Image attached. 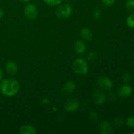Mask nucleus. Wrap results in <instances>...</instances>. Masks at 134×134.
<instances>
[{
    "label": "nucleus",
    "instance_id": "nucleus-1",
    "mask_svg": "<svg viewBox=\"0 0 134 134\" xmlns=\"http://www.w3.org/2000/svg\"><path fill=\"white\" fill-rule=\"evenodd\" d=\"M20 90V83L14 79H5L0 83V90L4 96H14Z\"/></svg>",
    "mask_w": 134,
    "mask_h": 134
},
{
    "label": "nucleus",
    "instance_id": "nucleus-2",
    "mask_svg": "<svg viewBox=\"0 0 134 134\" xmlns=\"http://www.w3.org/2000/svg\"><path fill=\"white\" fill-rule=\"evenodd\" d=\"M72 70L75 74L84 75L88 72V64L86 60L79 58L74 60L72 65Z\"/></svg>",
    "mask_w": 134,
    "mask_h": 134
},
{
    "label": "nucleus",
    "instance_id": "nucleus-3",
    "mask_svg": "<svg viewBox=\"0 0 134 134\" xmlns=\"http://www.w3.org/2000/svg\"><path fill=\"white\" fill-rule=\"evenodd\" d=\"M73 12L72 7L68 3H63L58 5L56 10V16L60 19H65L70 16Z\"/></svg>",
    "mask_w": 134,
    "mask_h": 134
},
{
    "label": "nucleus",
    "instance_id": "nucleus-4",
    "mask_svg": "<svg viewBox=\"0 0 134 134\" xmlns=\"http://www.w3.org/2000/svg\"><path fill=\"white\" fill-rule=\"evenodd\" d=\"M25 16L30 20H34L37 16V9L36 6L32 3H27L24 9Z\"/></svg>",
    "mask_w": 134,
    "mask_h": 134
},
{
    "label": "nucleus",
    "instance_id": "nucleus-5",
    "mask_svg": "<svg viewBox=\"0 0 134 134\" xmlns=\"http://www.w3.org/2000/svg\"><path fill=\"white\" fill-rule=\"evenodd\" d=\"M97 84L101 89L104 90H109L113 86L112 80L107 77H100L98 79Z\"/></svg>",
    "mask_w": 134,
    "mask_h": 134
},
{
    "label": "nucleus",
    "instance_id": "nucleus-6",
    "mask_svg": "<svg viewBox=\"0 0 134 134\" xmlns=\"http://www.w3.org/2000/svg\"><path fill=\"white\" fill-rule=\"evenodd\" d=\"M79 107V101L75 98L67 99L64 105V109L68 112H74Z\"/></svg>",
    "mask_w": 134,
    "mask_h": 134
},
{
    "label": "nucleus",
    "instance_id": "nucleus-7",
    "mask_svg": "<svg viewBox=\"0 0 134 134\" xmlns=\"http://www.w3.org/2000/svg\"><path fill=\"white\" fill-rule=\"evenodd\" d=\"M93 101L96 105H103L106 101L105 94L100 90H96L93 94Z\"/></svg>",
    "mask_w": 134,
    "mask_h": 134
},
{
    "label": "nucleus",
    "instance_id": "nucleus-8",
    "mask_svg": "<svg viewBox=\"0 0 134 134\" xmlns=\"http://www.w3.org/2000/svg\"><path fill=\"white\" fill-rule=\"evenodd\" d=\"M132 89L130 85L124 84L119 88L118 90V95L120 98H128L132 95Z\"/></svg>",
    "mask_w": 134,
    "mask_h": 134
},
{
    "label": "nucleus",
    "instance_id": "nucleus-9",
    "mask_svg": "<svg viewBox=\"0 0 134 134\" xmlns=\"http://www.w3.org/2000/svg\"><path fill=\"white\" fill-rule=\"evenodd\" d=\"M76 89V85L73 81H68L64 84L62 88V93L65 96L73 94Z\"/></svg>",
    "mask_w": 134,
    "mask_h": 134
},
{
    "label": "nucleus",
    "instance_id": "nucleus-10",
    "mask_svg": "<svg viewBox=\"0 0 134 134\" xmlns=\"http://www.w3.org/2000/svg\"><path fill=\"white\" fill-rule=\"evenodd\" d=\"M75 52L78 55H83L86 52V45L83 41L78 39L74 43Z\"/></svg>",
    "mask_w": 134,
    "mask_h": 134
},
{
    "label": "nucleus",
    "instance_id": "nucleus-11",
    "mask_svg": "<svg viewBox=\"0 0 134 134\" xmlns=\"http://www.w3.org/2000/svg\"><path fill=\"white\" fill-rule=\"evenodd\" d=\"M99 132L102 134H113L114 130L110 122L107 121L102 122L99 126Z\"/></svg>",
    "mask_w": 134,
    "mask_h": 134
},
{
    "label": "nucleus",
    "instance_id": "nucleus-12",
    "mask_svg": "<svg viewBox=\"0 0 134 134\" xmlns=\"http://www.w3.org/2000/svg\"><path fill=\"white\" fill-rule=\"evenodd\" d=\"M5 69L7 73H9L10 75H14L17 73L18 69V65L16 64L14 62L10 60L7 62L6 65H5Z\"/></svg>",
    "mask_w": 134,
    "mask_h": 134
},
{
    "label": "nucleus",
    "instance_id": "nucleus-13",
    "mask_svg": "<svg viewBox=\"0 0 134 134\" xmlns=\"http://www.w3.org/2000/svg\"><path fill=\"white\" fill-rule=\"evenodd\" d=\"M80 35L84 40L86 41H90L93 38L92 32L88 27H83L81 29L80 31Z\"/></svg>",
    "mask_w": 134,
    "mask_h": 134
},
{
    "label": "nucleus",
    "instance_id": "nucleus-14",
    "mask_svg": "<svg viewBox=\"0 0 134 134\" xmlns=\"http://www.w3.org/2000/svg\"><path fill=\"white\" fill-rule=\"evenodd\" d=\"M20 133L21 134H35L36 130L31 125H23L20 128Z\"/></svg>",
    "mask_w": 134,
    "mask_h": 134
},
{
    "label": "nucleus",
    "instance_id": "nucleus-15",
    "mask_svg": "<svg viewBox=\"0 0 134 134\" xmlns=\"http://www.w3.org/2000/svg\"><path fill=\"white\" fill-rule=\"evenodd\" d=\"M63 0H43L44 3L49 6H58L62 3Z\"/></svg>",
    "mask_w": 134,
    "mask_h": 134
},
{
    "label": "nucleus",
    "instance_id": "nucleus-16",
    "mask_svg": "<svg viewBox=\"0 0 134 134\" xmlns=\"http://www.w3.org/2000/svg\"><path fill=\"white\" fill-rule=\"evenodd\" d=\"M126 24L130 28H134V13H132L127 17Z\"/></svg>",
    "mask_w": 134,
    "mask_h": 134
},
{
    "label": "nucleus",
    "instance_id": "nucleus-17",
    "mask_svg": "<svg viewBox=\"0 0 134 134\" xmlns=\"http://www.w3.org/2000/svg\"><path fill=\"white\" fill-rule=\"evenodd\" d=\"M125 6L128 11L134 13V0H127Z\"/></svg>",
    "mask_w": 134,
    "mask_h": 134
},
{
    "label": "nucleus",
    "instance_id": "nucleus-18",
    "mask_svg": "<svg viewBox=\"0 0 134 134\" xmlns=\"http://www.w3.org/2000/svg\"><path fill=\"white\" fill-rule=\"evenodd\" d=\"M92 17L95 20L100 19V18L102 17V10H101L100 8L96 7L93 10Z\"/></svg>",
    "mask_w": 134,
    "mask_h": 134
},
{
    "label": "nucleus",
    "instance_id": "nucleus-19",
    "mask_svg": "<svg viewBox=\"0 0 134 134\" xmlns=\"http://www.w3.org/2000/svg\"><path fill=\"white\" fill-rule=\"evenodd\" d=\"M89 119L92 122H96L98 120V113L96 111H91L88 115Z\"/></svg>",
    "mask_w": 134,
    "mask_h": 134
},
{
    "label": "nucleus",
    "instance_id": "nucleus-20",
    "mask_svg": "<svg viewBox=\"0 0 134 134\" xmlns=\"http://www.w3.org/2000/svg\"><path fill=\"white\" fill-rule=\"evenodd\" d=\"M116 0H101V3L104 7H111L115 3Z\"/></svg>",
    "mask_w": 134,
    "mask_h": 134
},
{
    "label": "nucleus",
    "instance_id": "nucleus-21",
    "mask_svg": "<svg viewBox=\"0 0 134 134\" xmlns=\"http://www.w3.org/2000/svg\"><path fill=\"white\" fill-rule=\"evenodd\" d=\"M97 58V53L94 51H92V52H89L88 54L87 58L88 61H90V62H92L94 60H95Z\"/></svg>",
    "mask_w": 134,
    "mask_h": 134
},
{
    "label": "nucleus",
    "instance_id": "nucleus-22",
    "mask_svg": "<svg viewBox=\"0 0 134 134\" xmlns=\"http://www.w3.org/2000/svg\"><path fill=\"white\" fill-rule=\"evenodd\" d=\"M126 125L130 128H134V116H130L127 119Z\"/></svg>",
    "mask_w": 134,
    "mask_h": 134
},
{
    "label": "nucleus",
    "instance_id": "nucleus-23",
    "mask_svg": "<svg viewBox=\"0 0 134 134\" xmlns=\"http://www.w3.org/2000/svg\"><path fill=\"white\" fill-rule=\"evenodd\" d=\"M122 81H124L126 83H128L130 81H131V75H130V73H125L123 74L122 77Z\"/></svg>",
    "mask_w": 134,
    "mask_h": 134
},
{
    "label": "nucleus",
    "instance_id": "nucleus-24",
    "mask_svg": "<svg viewBox=\"0 0 134 134\" xmlns=\"http://www.w3.org/2000/svg\"><path fill=\"white\" fill-rule=\"evenodd\" d=\"M115 124L118 126H121V125H122V124H123L122 120L121 119H120V118H117V119H115Z\"/></svg>",
    "mask_w": 134,
    "mask_h": 134
},
{
    "label": "nucleus",
    "instance_id": "nucleus-25",
    "mask_svg": "<svg viewBox=\"0 0 134 134\" xmlns=\"http://www.w3.org/2000/svg\"><path fill=\"white\" fill-rule=\"evenodd\" d=\"M41 102L43 104H48V103H49V99L47 98H43V99H42Z\"/></svg>",
    "mask_w": 134,
    "mask_h": 134
},
{
    "label": "nucleus",
    "instance_id": "nucleus-26",
    "mask_svg": "<svg viewBox=\"0 0 134 134\" xmlns=\"http://www.w3.org/2000/svg\"><path fill=\"white\" fill-rule=\"evenodd\" d=\"M3 78V70L1 69V68H0V81H2Z\"/></svg>",
    "mask_w": 134,
    "mask_h": 134
},
{
    "label": "nucleus",
    "instance_id": "nucleus-27",
    "mask_svg": "<svg viewBox=\"0 0 134 134\" xmlns=\"http://www.w3.org/2000/svg\"><path fill=\"white\" fill-rule=\"evenodd\" d=\"M3 15H4L3 10L2 9H1V8H0V19H1V18H2L3 16Z\"/></svg>",
    "mask_w": 134,
    "mask_h": 134
},
{
    "label": "nucleus",
    "instance_id": "nucleus-28",
    "mask_svg": "<svg viewBox=\"0 0 134 134\" xmlns=\"http://www.w3.org/2000/svg\"><path fill=\"white\" fill-rule=\"evenodd\" d=\"M20 2L23 3H28L30 1V0H19Z\"/></svg>",
    "mask_w": 134,
    "mask_h": 134
},
{
    "label": "nucleus",
    "instance_id": "nucleus-29",
    "mask_svg": "<svg viewBox=\"0 0 134 134\" xmlns=\"http://www.w3.org/2000/svg\"><path fill=\"white\" fill-rule=\"evenodd\" d=\"M65 1H68V0H65Z\"/></svg>",
    "mask_w": 134,
    "mask_h": 134
}]
</instances>
